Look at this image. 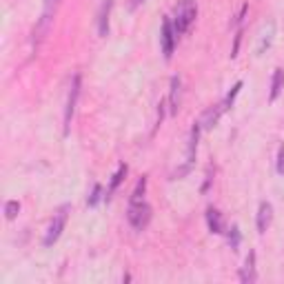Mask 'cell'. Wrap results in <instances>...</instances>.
I'll list each match as a JSON object with an SVG mask.
<instances>
[{
  "instance_id": "13",
  "label": "cell",
  "mask_w": 284,
  "mask_h": 284,
  "mask_svg": "<svg viewBox=\"0 0 284 284\" xmlns=\"http://www.w3.org/2000/svg\"><path fill=\"white\" fill-rule=\"evenodd\" d=\"M169 105H171V113H178V109H180V78H173V80H171Z\"/></svg>"
},
{
  "instance_id": "5",
  "label": "cell",
  "mask_w": 284,
  "mask_h": 284,
  "mask_svg": "<svg viewBox=\"0 0 284 284\" xmlns=\"http://www.w3.org/2000/svg\"><path fill=\"white\" fill-rule=\"evenodd\" d=\"M160 40H162V53H165V58H171L173 56V47H175V29H173V23L169 18L162 20Z\"/></svg>"
},
{
  "instance_id": "2",
  "label": "cell",
  "mask_w": 284,
  "mask_h": 284,
  "mask_svg": "<svg viewBox=\"0 0 284 284\" xmlns=\"http://www.w3.org/2000/svg\"><path fill=\"white\" fill-rule=\"evenodd\" d=\"M67 215H69V207H60L56 213H53V218L49 222V227H47V233H45V247H51L53 242L60 238V233H63V229L67 225Z\"/></svg>"
},
{
  "instance_id": "18",
  "label": "cell",
  "mask_w": 284,
  "mask_h": 284,
  "mask_svg": "<svg viewBox=\"0 0 284 284\" xmlns=\"http://www.w3.org/2000/svg\"><path fill=\"white\" fill-rule=\"evenodd\" d=\"M58 3H60V0H45V13H51V16H53V11H56Z\"/></svg>"
},
{
  "instance_id": "9",
  "label": "cell",
  "mask_w": 284,
  "mask_h": 284,
  "mask_svg": "<svg viewBox=\"0 0 284 284\" xmlns=\"http://www.w3.org/2000/svg\"><path fill=\"white\" fill-rule=\"evenodd\" d=\"M109 11H111V0H105L103 7H100V13H98V33L100 36H107V31H109Z\"/></svg>"
},
{
  "instance_id": "1",
  "label": "cell",
  "mask_w": 284,
  "mask_h": 284,
  "mask_svg": "<svg viewBox=\"0 0 284 284\" xmlns=\"http://www.w3.org/2000/svg\"><path fill=\"white\" fill-rule=\"evenodd\" d=\"M195 16H198V7H195L193 0H180L175 5V18H173L175 36H182V33H187L191 29Z\"/></svg>"
},
{
  "instance_id": "15",
  "label": "cell",
  "mask_w": 284,
  "mask_h": 284,
  "mask_svg": "<svg viewBox=\"0 0 284 284\" xmlns=\"http://www.w3.org/2000/svg\"><path fill=\"white\" fill-rule=\"evenodd\" d=\"M145 191H147V178H142V180H138L136 189H133L129 205H138V202H145Z\"/></svg>"
},
{
  "instance_id": "22",
  "label": "cell",
  "mask_w": 284,
  "mask_h": 284,
  "mask_svg": "<svg viewBox=\"0 0 284 284\" xmlns=\"http://www.w3.org/2000/svg\"><path fill=\"white\" fill-rule=\"evenodd\" d=\"M140 3H145V0H133V3H131V5H133V7H138Z\"/></svg>"
},
{
  "instance_id": "20",
  "label": "cell",
  "mask_w": 284,
  "mask_h": 284,
  "mask_svg": "<svg viewBox=\"0 0 284 284\" xmlns=\"http://www.w3.org/2000/svg\"><path fill=\"white\" fill-rule=\"evenodd\" d=\"M98 200H100V187L96 185V187H93V193H91V198H89V205H96Z\"/></svg>"
},
{
  "instance_id": "3",
  "label": "cell",
  "mask_w": 284,
  "mask_h": 284,
  "mask_svg": "<svg viewBox=\"0 0 284 284\" xmlns=\"http://www.w3.org/2000/svg\"><path fill=\"white\" fill-rule=\"evenodd\" d=\"M129 222L136 231H142V229L149 227L151 222V207L147 202H138V205H129Z\"/></svg>"
},
{
  "instance_id": "10",
  "label": "cell",
  "mask_w": 284,
  "mask_h": 284,
  "mask_svg": "<svg viewBox=\"0 0 284 284\" xmlns=\"http://www.w3.org/2000/svg\"><path fill=\"white\" fill-rule=\"evenodd\" d=\"M271 215H273V209L269 202H262L260 205V211H258V231L265 233L269 225H271Z\"/></svg>"
},
{
  "instance_id": "14",
  "label": "cell",
  "mask_w": 284,
  "mask_h": 284,
  "mask_svg": "<svg viewBox=\"0 0 284 284\" xmlns=\"http://www.w3.org/2000/svg\"><path fill=\"white\" fill-rule=\"evenodd\" d=\"M284 89V69H275L273 83H271V100H275Z\"/></svg>"
},
{
  "instance_id": "16",
  "label": "cell",
  "mask_w": 284,
  "mask_h": 284,
  "mask_svg": "<svg viewBox=\"0 0 284 284\" xmlns=\"http://www.w3.org/2000/svg\"><path fill=\"white\" fill-rule=\"evenodd\" d=\"M125 175H127V167L125 165H120L118 167V171L116 173H113V178H111V185H109V191H107V193H113V191H116V189H118V185H120V182H123V178H125ZM109 195H107V198H109Z\"/></svg>"
},
{
  "instance_id": "17",
  "label": "cell",
  "mask_w": 284,
  "mask_h": 284,
  "mask_svg": "<svg viewBox=\"0 0 284 284\" xmlns=\"http://www.w3.org/2000/svg\"><path fill=\"white\" fill-rule=\"evenodd\" d=\"M18 211H20V205L16 200H11V202H7L5 205V215H7V220H13L18 215Z\"/></svg>"
},
{
  "instance_id": "7",
  "label": "cell",
  "mask_w": 284,
  "mask_h": 284,
  "mask_svg": "<svg viewBox=\"0 0 284 284\" xmlns=\"http://www.w3.org/2000/svg\"><path fill=\"white\" fill-rule=\"evenodd\" d=\"M200 131H202V129H200L198 125H195L193 129H191V138H189V147H187V160H185V167L178 169V173H175L178 178H180V175H185V173L189 171V169H191V165H193L195 149H198V136H200Z\"/></svg>"
},
{
  "instance_id": "11",
  "label": "cell",
  "mask_w": 284,
  "mask_h": 284,
  "mask_svg": "<svg viewBox=\"0 0 284 284\" xmlns=\"http://www.w3.org/2000/svg\"><path fill=\"white\" fill-rule=\"evenodd\" d=\"M240 280L247 282V284L255 282V253L253 251L247 255V262H245V267H242V273H240Z\"/></svg>"
},
{
  "instance_id": "4",
  "label": "cell",
  "mask_w": 284,
  "mask_h": 284,
  "mask_svg": "<svg viewBox=\"0 0 284 284\" xmlns=\"http://www.w3.org/2000/svg\"><path fill=\"white\" fill-rule=\"evenodd\" d=\"M78 96H80V76L71 78L69 85V93H67V105H65V133L71 127V118L76 113V105H78Z\"/></svg>"
},
{
  "instance_id": "21",
  "label": "cell",
  "mask_w": 284,
  "mask_h": 284,
  "mask_svg": "<svg viewBox=\"0 0 284 284\" xmlns=\"http://www.w3.org/2000/svg\"><path fill=\"white\" fill-rule=\"evenodd\" d=\"M278 171L284 173V147L280 149V160H278Z\"/></svg>"
},
{
  "instance_id": "6",
  "label": "cell",
  "mask_w": 284,
  "mask_h": 284,
  "mask_svg": "<svg viewBox=\"0 0 284 284\" xmlns=\"http://www.w3.org/2000/svg\"><path fill=\"white\" fill-rule=\"evenodd\" d=\"M225 111H227L225 103H220V105H215V107H209V109L202 113V118L198 120V127H200V129H211V127L218 125V120H220V116Z\"/></svg>"
},
{
  "instance_id": "8",
  "label": "cell",
  "mask_w": 284,
  "mask_h": 284,
  "mask_svg": "<svg viewBox=\"0 0 284 284\" xmlns=\"http://www.w3.org/2000/svg\"><path fill=\"white\" fill-rule=\"evenodd\" d=\"M273 36H275V23H267L260 31V38H258V47H255V56H262L269 47L273 43Z\"/></svg>"
},
{
  "instance_id": "19",
  "label": "cell",
  "mask_w": 284,
  "mask_h": 284,
  "mask_svg": "<svg viewBox=\"0 0 284 284\" xmlns=\"http://www.w3.org/2000/svg\"><path fill=\"white\" fill-rule=\"evenodd\" d=\"M231 235H233V242H231V247H233V249H238V242H240V233H238V227H233V229H231ZM229 240H231V238H229Z\"/></svg>"
},
{
  "instance_id": "12",
  "label": "cell",
  "mask_w": 284,
  "mask_h": 284,
  "mask_svg": "<svg viewBox=\"0 0 284 284\" xmlns=\"http://www.w3.org/2000/svg\"><path fill=\"white\" fill-rule=\"evenodd\" d=\"M207 222H209V229H211L213 233H222V229H225V222H222V215H220L218 209H209Z\"/></svg>"
}]
</instances>
